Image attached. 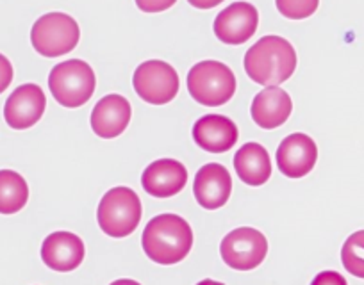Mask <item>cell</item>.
Returning <instances> with one entry per match:
<instances>
[{
    "label": "cell",
    "instance_id": "cell-1",
    "mask_svg": "<svg viewBox=\"0 0 364 285\" xmlns=\"http://www.w3.org/2000/svg\"><path fill=\"white\" fill-rule=\"evenodd\" d=\"M143 252L161 266H173L184 260L193 246V230L177 214H159L146 223L141 238Z\"/></svg>",
    "mask_w": 364,
    "mask_h": 285
},
{
    "label": "cell",
    "instance_id": "cell-2",
    "mask_svg": "<svg viewBox=\"0 0 364 285\" xmlns=\"http://www.w3.org/2000/svg\"><path fill=\"white\" fill-rule=\"evenodd\" d=\"M296 62V52L288 40L264 36L245 54V72L255 84L273 88L295 74Z\"/></svg>",
    "mask_w": 364,
    "mask_h": 285
},
{
    "label": "cell",
    "instance_id": "cell-3",
    "mask_svg": "<svg viewBox=\"0 0 364 285\" xmlns=\"http://www.w3.org/2000/svg\"><path fill=\"white\" fill-rule=\"evenodd\" d=\"M141 201L131 187H113L100 200L97 221L100 230L114 239L131 235L141 221Z\"/></svg>",
    "mask_w": 364,
    "mask_h": 285
},
{
    "label": "cell",
    "instance_id": "cell-4",
    "mask_svg": "<svg viewBox=\"0 0 364 285\" xmlns=\"http://www.w3.org/2000/svg\"><path fill=\"white\" fill-rule=\"evenodd\" d=\"M48 88L58 104L68 109H75L84 106L95 93V72L86 61L68 59L52 68L48 75Z\"/></svg>",
    "mask_w": 364,
    "mask_h": 285
},
{
    "label": "cell",
    "instance_id": "cell-5",
    "mask_svg": "<svg viewBox=\"0 0 364 285\" xmlns=\"http://www.w3.org/2000/svg\"><path fill=\"white\" fill-rule=\"evenodd\" d=\"M188 91L202 106L220 107L236 93V77L220 61L197 62L188 74Z\"/></svg>",
    "mask_w": 364,
    "mask_h": 285
},
{
    "label": "cell",
    "instance_id": "cell-6",
    "mask_svg": "<svg viewBox=\"0 0 364 285\" xmlns=\"http://www.w3.org/2000/svg\"><path fill=\"white\" fill-rule=\"evenodd\" d=\"M79 23L65 13H47L36 20L31 30V43L43 57H59L77 47Z\"/></svg>",
    "mask_w": 364,
    "mask_h": 285
},
{
    "label": "cell",
    "instance_id": "cell-7",
    "mask_svg": "<svg viewBox=\"0 0 364 285\" xmlns=\"http://www.w3.org/2000/svg\"><path fill=\"white\" fill-rule=\"evenodd\" d=\"M132 86L141 100L152 106H164L178 93V75L168 62L152 59L136 68Z\"/></svg>",
    "mask_w": 364,
    "mask_h": 285
},
{
    "label": "cell",
    "instance_id": "cell-8",
    "mask_svg": "<svg viewBox=\"0 0 364 285\" xmlns=\"http://www.w3.org/2000/svg\"><path fill=\"white\" fill-rule=\"evenodd\" d=\"M223 262L236 271H252L264 262L268 255V241L259 230L241 227L229 232L220 245Z\"/></svg>",
    "mask_w": 364,
    "mask_h": 285
},
{
    "label": "cell",
    "instance_id": "cell-9",
    "mask_svg": "<svg viewBox=\"0 0 364 285\" xmlns=\"http://www.w3.org/2000/svg\"><path fill=\"white\" fill-rule=\"evenodd\" d=\"M318 147L313 138L296 132L282 139L277 148V166L288 179H302L316 166Z\"/></svg>",
    "mask_w": 364,
    "mask_h": 285
},
{
    "label": "cell",
    "instance_id": "cell-10",
    "mask_svg": "<svg viewBox=\"0 0 364 285\" xmlns=\"http://www.w3.org/2000/svg\"><path fill=\"white\" fill-rule=\"evenodd\" d=\"M259 26V13L248 2H234L223 9L215 20L216 38L227 45H243L255 34Z\"/></svg>",
    "mask_w": 364,
    "mask_h": 285
},
{
    "label": "cell",
    "instance_id": "cell-11",
    "mask_svg": "<svg viewBox=\"0 0 364 285\" xmlns=\"http://www.w3.org/2000/svg\"><path fill=\"white\" fill-rule=\"evenodd\" d=\"M47 99L40 86L23 84L11 93L4 106L6 123L16 130H26L41 120Z\"/></svg>",
    "mask_w": 364,
    "mask_h": 285
},
{
    "label": "cell",
    "instance_id": "cell-12",
    "mask_svg": "<svg viewBox=\"0 0 364 285\" xmlns=\"http://www.w3.org/2000/svg\"><path fill=\"white\" fill-rule=\"evenodd\" d=\"M230 193H232V179L225 166L209 162L198 169L193 182V194L200 207L216 211L229 201Z\"/></svg>",
    "mask_w": 364,
    "mask_h": 285
},
{
    "label": "cell",
    "instance_id": "cell-13",
    "mask_svg": "<svg viewBox=\"0 0 364 285\" xmlns=\"http://www.w3.org/2000/svg\"><path fill=\"white\" fill-rule=\"evenodd\" d=\"M240 132L236 123L223 114H205L193 125V139L209 154H223L232 150Z\"/></svg>",
    "mask_w": 364,
    "mask_h": 285
},
{
    "label": "cell",
    "instance_id": "cell-14",
    "mask_svg": "<svg viewBox=\"0 0 364 285\" xmlns=\"http://www.w3.org/2000/svg\"><path fill=\"white\" fill-rule=\"evenodd\" d=\"M188 182V169L175 159H159L146 166L141 186L150 196L170 198L181 193Z\"/></svg>",
    "mask_w": 364,
    "mask_h": 285
},
{
    "label": "cell",
    "instance_id": "cell-15",
    "mask_svg": "<svg viewBox=\"0 0 364 285\" xmlns=\"http://www.w3.org/2000/svg\"><path fill=\"white\" fill-rule=\"evenodd\" d=\"M84 253L82 239L72 232H54L41 245V260L59 273L77 269L82 264Z\"/></svg>",
    "mask_w": 364,
    "mask_h": 285
},
{
    "label": "cell",
    "instance_id": "cell-16",
    "mask_svg": "<svg viewBox=\"0 0 364 285\" xmlns=\"http://www.w3.org/2000/svg\"><path fill=\"white\" fill-rule=\"evenodd\" d=\"M132 116L129 100L122 95H107L97 102L91 113V128L99 138L113 139L124 134Z\"/></svg>",
    "mask_w": 364,
    "mask_h": 285
},
{
    "label": "cell",
    "instance_id": "cell-17",
    "mask_svg": "<svg viewBox=\"0 0 364 285\" xmlns=\"http://www.w3.org/2000/svg\"><path fill=\"white\" fill-rule=\"evenodd\" d=\"M291 96L277 86L264 88L261 93H257L250 107L254 123L266 130H273V128L284 125L291 116Z\"/></svg>",
    "mask_w": 364,
    "mask_h": 285
},
{
    "label": "cell",
    "instance_id": "cell-18",
    "mask_svg": "<svg viewBox=\"0 0 364 285\" xmlns=\"http://www.w3.org/2000/svg\"><path fill=\"white\" fill-rule=\"evenodd\" d=\"M234 169L247 186H264L272 177V161L268 150L259 142H247L234 155Z\"/></svg>",
    "mask_w": 364,
    "mask_h": 285
},
{
    "label": "cell",
    "instance_id": "cell-19",
    "mask_svg": "<svg viewBox=\"0 0 364 285\" xmlns=\"http://www.w3.org/2000/svg\"><path fill=\"white\" fill-rule=\"evenodd\" d=\"M29 200V186L20 173L0 169V214H16Z\"/></svg>",
    "mask_w": 364,
    "mask_h": 285
},
{
    "label": "cell",
    "instance_id": "cell-20",
    "mask_svg": "<svg viewBox=\"0 0 364 285\" xmlns=\"http://www.w3.org/2000/svg\"><path fill=\"white\" fill-rule=\"evenodd\" d=\"M341 262L350 274L364 278V230L353 232L341 248Z\"/></svg>",
    "mask_w": 364,
    "mask_h": 285
},
{
    "label": "cell",
    "instance_id": "cell-21",
    "mask_svg": "<svg viewBox=\"0 0 364 285\" xmlns=\"http://www.w3.org/2000/svg\"><path fill=\"white\" fill-rule=\"evenodd\" d=\"M279 13L289 20H304L314 15L320 0H275Z\"/></svg>",
    "mask_w": 364,
    "mask_h": 285
},
{
    "label": "cell",
    "instance_id": "cell-22",
    "mask_svg": "<svg viewBox=\"0 0 364 285\" xmlns=\"http://www.w3.org/2000/svg\"><path fill=\"white\" fill-rule=\"evenodd\" d=\"M177 0H136V6L143 13H163L170 9Z\"/></svg>",
    "mask_w": 364,
    "mask_h": 285
},
{
    "label": "cell",
    "instance_id": "cell-23",
    "mask_svg": "<svg viewBox=\"0 0 364 285\" xmlns=\"http://www.w3.org/2000/svg\"><path fill=\"white\" fill-rule=\"evenodd\" d=\"M311 285H348L346 284L345 276L339 274L338 271H321L320 274L314 276Z\"/></svg>",
    "mask_w": 364,
    "mask_h": 285
},
{
    "label": "cell",
    "instance_id": "cell-24",
    "mask_svg": "<svg viewBox=\"0 0 364 285\" xmlns=\"http://www.w3.org/2000/svg\"><path fill=\"white\" fill-rule=\"evenodd\" d=\"M13 81V66L6 55L0 54V93H4Z\"/></svg>",
    "mask_w": 364,
    "mask_h": 285
},
{
    "label": "cell",
    "instance_id": "cell-25",
    "mask_svg": "<svg viewBox=\"0 0 364 285\" xmlns=\"http://www.w3.org/2000/svg\"><path fill=\"white\" fill-rule=\"evenodd\" d=\"M188 2L197 9H213L222 4L223 0H188Z\"/></svg>",
    "mask_w": 364,
    "mask_h": 285
},
{
    "label": "cell",
    "instance_id": "cell-26",
    "mask_svg": "<svg viewBox=\"0 0 364 285\" xmlns=\"http://www.w3.org/2000/svg\"><path fill=\"white\" fill-rule=\"evenodd\" d=\"M111 285H141L136 280H129V278H122V280H114Z\"/></svg>",
    "mask_w": 364,
    "mask_h": 285
},
{
    "label": "cell",
    "instance_id": "cell-27",
    "mask_svg": "<svg viewBox=\"0 0 364 285\" xmlns=\"http://www.w3.org/2000/svg\"><path fill=\"white\" fill-rule=\"evenodd\" d=\"M197 285H225V284H222V281H216V280H202V281H198Z\"/></svg>",
    "mask_w": 364,
    "mask_h": 285
}]
</instances>
